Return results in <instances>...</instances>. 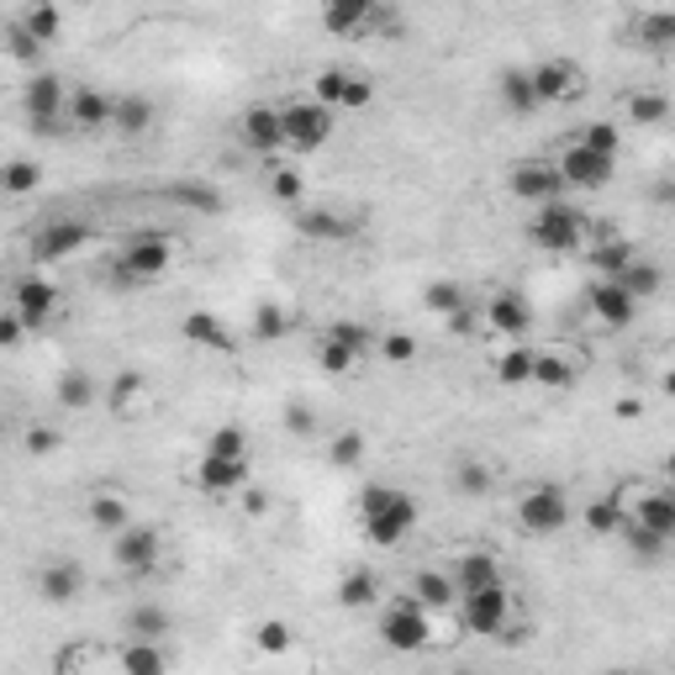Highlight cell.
Here are the masks:
<instances>
[{"label":"cell","instance_id":"50","mask_svg":"<svg viewBox=\"0 0 675 675\" xmlns=\"http://www.w3.org/2000/svg\"><path fill=\"white\" fill-rule=\"evenodd\" d=\"M497 380L501 386H528L533 380V349H507L497 359Z\"/></svg>","mask_w":675,"mask_h":675},{"label":"cell","instance_id":"61","mask_svg":"<svg viewBox=\"0 0 675 675\" xmlns=\"http://www.w3.org/2000/svg\"><path fill=\"white\" fill-rule=\"evenodd\" d=\"M443 327H449V333H464V338H470V333H475V311H470V301L459 306V311H449V317H443Z\"/></svg>","mask_w":675,"mask_h":675},{"label":"cell","instance_id":"10","mask_svg":"<svg viewBox=\"0 0 675 675\" xmlns=\"http://www.w3.org/2000/svg\"><path fill=\"white\" fill-rule=\"evenodd\" d=\"M311 101H323L333 111H365L375 101V85L365 74H354V69H317Z\"/></svg>","mask_w":675,"mask_h":675},{"label":"cell","instance_id":"55","mask_svg":"<svg viewBox=\"0 0 675 675\" xmlns=\"http://www.w3.org/2000/svg\"><path fill=\"white\" fill-rule=\"evenodd\" d=\"M317 365H323L327 375H349L354 365H359V354L344 349L338 338H327V333H323V349H317Z\"/></svg>","mask_w":675,"mask_h":675},{"label":"cell","instance_id":"60","mask_svg":"<svg viewBox=\"0 0 675 675\" xmlns=\"http://www.w3.org/2000/svg\"><path fill=\"white\" fill-rule=\"evenodd\" d=\"M22 333H27V323L17 317V311H0V349H17Z\"/></svg>","mask_w":675,"mask_h":675},{"label":"cell","instance_id":"25","mask_svg":"<svg viewBox=\"0 0 675 675\" xmlns=\"http://www.w3.org/2000/svg\"><path fill=\"white\" fill-rule=\"evenodd\" d=\"M80 591H85V570L69 565V560H59V565H43V575H38V596H43V602H53V607H69Z\"/></svg>","mask_w":675,"mask_h":675},{"label":"cell","instance_id":"29","mask_svg":"<svg viewBox=\"0 0 675 675\" xmlns=\"http://www.w3.org/2000/svg\"><path fill=\"white\" fill-rule=\"evenodd\" d=\"M116 665L127 675H164L170 671V654L158 650V638H127L122 654H116Z\"/></svg>","mask_w":675,"mask_h":675},{"label":"cell","instance_id":"13","mask_svg":"<svg viewBox=\"0 0 675 675\" xmlns=\"http://www.w3.org/2000/svg\"><path fill=\"white\" fill-rule=\"evenodd\" d=\"M507 191L523 201V206H544V201L565 196V180H560V170H554V164H544V158H523V164H512Z\"/></svg>","mask_w":675,"mask_h":675},{"label":"cell","instance_id":"41","mask_svg":"<svg viewBox=\"0 0 675 675\" xmlns=\"http://www.w3.org/2000/svg\"><path fill=\"white\" fill-rule=\"evenodd\" d=\"M623 539H628V549L638 554V560H665V549H671V533H654V528L633 523V518H623V528H617Z\"/></svg>","mask_w":675,"mask_h":675},{"label":"cell","instance_id":"40","mask_svg":"<svg viewBox=\"0 0 675 675\" xmlns=\"http://www.w3.org/2000/svg\"><path fill=\"white\" fill-rule=\"evenodd\" d=\"M633 38L650 48V53H671V43H675V17H671V11H644Z\"/></svg>","mask_w":675,"mask_h":675},{"label":"cell","instance_id":"51","mask_svg":"<svg viewBox=\"0 0 675 675\" xmlns=\"http://www.w3.org/2000/svg\"><path fill=\"white\" fill-rule=\"evenodd\" d=\"M375 349H380V359H391V365H412L417 338L412 333H401V327H391V333H375Z\"/></svg>","mask_w":675,"mask_h":675},{"label":"cell","instance_id":"23","mask_svg":"<svg viewBox=\"0 0 675 675\" xmlns=\"http://www.w3.org/2000/svg\"><path fill=\"white\" fill-rule=\"evenodd\" d=\"M180 338H185V344H196V349H212V354H233V349H238V338H233L227 323L212 317V311H191V317L180 323Z\"/></svg>","mask_w":675,"mask_h":675},{"label":"cell","instance_id":"14","mask_svg":"<svg viewBox=\"0 0 675 675\" xmlns=\"http://www.w3.org/2000/svg\"><path fill=\"white\" fill-rule=\"evenodd\" d=\"M528 85H533L539 106H560V101L581 95V69L570 64V59H544V64L528 69Z\"/></svg>","mask_w":675,"mask_h":675},{"label":"cell","instance_id":"44","mask_svg":"<svg viewBox=\"0 0 675 675\" xmlns=\"http://www.w3.org/2000/svg\"><path fill=\"white\" fill-rule=\"evenodd\" d=\"M633 254H638V248H633L628 238H602V243H591V264H596L602 275H623Z\"/></svg>","mask_w":675,"mask_h":675},{"label":"cell","instance_id":"3","mask_svg":"<svg viewBox=\"0 0 675 675\" xmlns=\"http://www.w3.org/2000/svg\"><path fill=\"white\" fill-rule=\"evenodd\" d=\"M338 127V111L323 101H290L280 106V143L290 153H317Z\"/></svg>","mask_w":675,"mask_h":675},{"label":"cell","instance_id":"47","mask_svg":"<svg viewBox=\"0 0 675 675\" xmlns=\"http://www.w3.org/2000/svg\"><path fill=\"white\" fill-rule=\"evenodd\" d=\"M365 449H370V443H365V433H359V428H344V433L333 438L327 459H333L338 470H359V464H365Z\"/></svg>","mask_w":675,"mask_h":675},{"label":"cell","instance_id":"36","mask_svg":"<svg viewBox=\"0 0 675 675\" xmlns=\"http://www.w3.org/2000/svg\"><path fill=\"white\" fill-rule=\"evenodd\" d=\"M170 628H175V617H170V607H158V602H137L127 612V638H164Z\"/></svg>","mask_w":675,"mask_h":675},{"label":"cell","instance_id":"2","mask_svg":"<svg viewBox=\"0 0 675 675\" xmlns=\"http://www.w3.org/2000/svg\"><path fill=\"white\" fill-rule=\"evenodd\" d=\"M586 238H591L586 217H581L565 196L533 206V222H528V243H533V248H544V254H575Z\"/></svg>","mask_w":675,"mask_h":675},{"label":"cell","instance_id":"48","mask_svg":"<svg viewBox=\"0 0 675 675\" xmlns=\"http://www.w3.org/2000/svg\"><path fill=\"white\" fill-rule=\"evenodd\" d=\"M6 53H11L17 64H27V69H38V64H43V43H38V38H32V32H27L22 22H11V27H6Z\"/></svg>","mask_w":675,"mask_h":675},{"label":"cell","instance_id":"43","mask_svg":"<svg viewBox=\"0 0 675 675\" xmlns=\"http://www.w3.org/2000/svg\"><path fill=\"white\" fill-rule=\"evenodd\" d=\"M90 401H95V380H90L85 370L59 375V407H64V412H85Z\"/></svg>","mask_w":675,"mask_h":675},{"label":"cell","instance_id":"20","mask_svg":"<svg viewBox=\"0 0 675 675\" xmlns=\"http://www.w3.org/2000/svg\"><path fill=\"white\" fill-rule=\"evenodd\" d=\"M375 11H380V0H323V27L333 38H349V32L375 27Z\"/></svg>","mask_w":675,"mask_h":675},{"label":"cell","instance_id":"46","mask_svg":"<svg viewBox=\"0 0 675 675\" xmlns=\"http://www.w3.org/2000/svg\"><path fill=\"white\" fill-rule=\"evenodd\" d=\"M206 454H217V459H248V433H243L238 422H222V428H212V438H206Z\"/></svg>","mask_w":675,"mask_h":675},{"label":"cell","instance_id":"49","mask_svg":"<svg viewBox=\"0 0 675 675\" xmlns=\"http://www.w3.org/2000/svg\"><path fill=\"white\" fill-rule=\"evenodd\" d=\"M422 306H428V311H438V317H449V311H459V306H464V285H459V280L422 285Z\"/></svg>","mask_w":675,"mask_h":675},{"label":"cell","instance_id":"62","mask_svg":"<svg viewBox=\"0 0 675 675\" xmlns=\"http://www.w3.org/2000/svg\"><path fill=\"white\" fill-rule=\"evenodd\" d=\"M285 428H290V433H311V428H317V417L306 412V407H290V412H285Z\"/></svg>","mask_w":675,"mask_h":675},{"label":"cell","instance_id":"21","mask_svg":"<svg viewBox=\"0 0 675 675\" xmlns=\"http://www.w3.org/2000/svg\"><path fill=\"white\" fill-rule=\"evenodd\" d=\"M454 591L464 596V591H485V586H501L507 575H501V565H497V554H485V549H470V554H459L454 560Z\"/></svg>","mask_w":675,"mask_h":675},{"label":"cell","instance_id":"15","mask_svg":"<svg viewBox=\"0 0 675 675\" xmlns=\"http://www.w3.org/2000/svg\"><path fill=\"white\" fill-rule=\"evenodd\" d=\"M290 222H296V233L301 238H311V243H344V238H354L359 233V217H344V212H333V206H290Z\"/></svg>","mask_w":675,"mask_h":675},{"label":"cell","instance_id":"18","mask_svg":"<svg viewBox=\"0 0 675 675\" xmlns=\"http://www.w3.org/2000/svg\"><path fill=\"white\" fill-rule=\"evenodd\" d=\"M111 101H116V95H106L101 85H80V90H74V95L64 101L69 127H80V132H106V127H111Z\"/></svg>","mask_w":675,"mask_h":675},{"label":"cell","instance_id":"38","mask_svg":"<svg viewBox=\"0 0 675 675\" xmlns=\"http://www.w3.org/2000/svg\"><path fill=\"white\" fill-rule=\"evenodd\" d=\"M528 386H549V391H570L575 386V365L565 354H533V380Z\"/></svg>","mask_w":675,"mask_h":675},{"label":"cell","instance_id":"4","mask_svg":"<svg viewBox=\"0 0 675 675\" xmlns=\"http://www.w3.org/2000/svg\"><path fill=\"white\" fill-rule=\"evenodd\" d=\"M90 238H95V227H90V222H80V217H53V222H43V227L32 233V243H27V259L38 264V269H48V264L74 259V254H80Z\"/></svg>","mask_w":675,"mask_h":675},{"label":"cell","instance_id":"27","mask_svg":"<svg viewBox=\"0 0 675 675\" xmlns=\"http://www.w3.org/2000/svg\"><path fill=\"white\" fill-rule=\"evenodd\" d=\"M201 491H212V497H222V491H238L243 480H248V459H217V454H201Z\"/></svg>","mask_w":675,"mask_h":675},{"label":"cell","instance_id":"63","mask_svg":"<svg viewBox=\"0 0 675 675\" xmlns=\"http://www.w3.org/2000/svg\"><path fill=\"white\" fill-rule=\"evenodd\" d=\"M264 501H269L264 491H248V497H243V512H248V518H259V512H264Z\"/></svg>","mask_w":675,"mask_h":675},{"label":"cell","instance_id":"6","mask_svg":"<svg viewBox=\"0 0 675 675\" xmlns=\"http://www.w3.org/2000/svg\"><path fill=\"white\" fill-rule=\"evenodd\" d=\"M170 264H175V243L164 238V233H143V238H132L127 248L116 254V275L149 285V280H158V275H170Z\"/></svg>","mask_w":675,"mask_h":675},{"label":"cell","instance_id":"12","mask_svg":"<svg viewBox=\"0 0 675 675\" xmlns=\"http://www.w3.org/2000/svg\"><path fill=\"white\" fill-rule=\"evenodd\" d=\"M158 549H164V539H158V528L149 523H127L111 533V560L127 570V575H143V570L158 565Z\"/></svg>","mask_w":675,"mask_h":675},{"label":"cell","instance_id":"32","mask_svg":"<svg viewBox=\"0 0 675 675\" xmlns=\"http://www.w3.org/2000/svg\"><path fill=\"white\" fill-rule=\"evenodd\" d=\"M22 27L27 32H32V38H38V43H59V38H64V11H59V0H32V6H27L22 11Z\"/></svg>","mask_w":675,"mask_h":675},{"label":"cell","instance_id":"37","mask_svg":"<svg viewBox=\"0 0 675 675\" xmlns=\"http://www.w3.org/2000/svg\"><path fill=\"white\" fill-rule=\"evenodd\" d=\"M497 95H501V106L512 111V116L539 111V101H533V85H528V69H507V74L497 80Z\"/></svg>","mask_w":675,"mask_h":675},{"label":"cell","instance_id":"34","mask_svg":"<svg viewBox=\"0 0 675 675\" xmlns=\"http://www.w3.org/2000/svg\"><path fill=\"white\" fill-rule=\"evenodd\" d=\"M85 512H90V523L101 528V533H116V528L132 523L127 497H116V491H95V497L85 501Z\"/></svg>","mask_w":675,"mask_h":675},{"label":"cell","instance_id":"5","mask_svg":"<svg viewBox=\"0 0 675 675\" xmlns=\"http://www.w3.org/2000/svg\"><path fill=\"white\" fill-rule=\"evenodd\" d=\"M64 80H59V74H32V80H27V95H22V106H27V127L38 132V137H64Z\"/></svg>","mask_w":675,"mask_h":675},{"label":"cell","instance_id":"24","mask_svg":"<svg viewBox=\"0 0 675 675\" xmlns=\"http://www.w3.org/2000/svg\"><path fill=\"white\" fill-rule=\"evenodd\" d=\"M164 201L185 206V212H201V217H222V206H227V196L206 180H175V185H164Z\"/></svg>","mask_w":675,"mask_h":675},{"label":"cell","instance_id":"17","mask_svg":"<svg viewBox=\"0 0 675 675\" xmlns=\"http://www.w3.org/2000/svg\"><path fill=\"white\" fill-rule=\"evenodd\" d=\"M11 301H17V317L27 323V333H38V327L53 317V306H59V290H53V280H43V275H27V280H17Z\"/></svg>","mask_w":675,"mask_h":675},{"label":"cell","instance_id":"11","mask_svg":"<svg viewBox=\"0 0 675 675\" xmlns=\"http://www.w3.org/2000/svg\"><path fill=\"white\" fill-rule=\"evenodd\" d=\"M554 170L565 180V191H602L612 180V170H617V158L586 149V143H570V149L554 158Z\"/></svg>","mask_w":675,"mask_h":675},{"label":"cell","instance_id":"45","mask_svg":"<svg viewBox=\"0 0 675 675\" xmlns=\"http://www.w3.org/2000/svg\"><path fill=\"white\" fill-rule=\"evenodd\" d=\"M285 333H290V317H285V306L259 301V311H254V344H280Z\"/></svg>","mask_w":675,"mask_h":675},{"label":"cell","instance_id":"19","mask_svg":"<svg viewBox=\"0 0 675 675\" xmlns=\"http://www.w3.org/2000/svg\"><path fill=\"white\" fill-rule=\"evenodd\" d=\"M485 323L497 327L501 338H523L528 327H533V301H528L523 290H497L485 301Z\"/></svg>","mask_w":675,"mask_h":675},{"label":"cell","instance_id":"59","mask_svg":"<svg viewBox=\"0 0 675 675\" xmlns=\"http://www.w3.org/2000/svg\"><path fill=\"white\" fill-rule=\"evenodd\" d=\"M143 391V375L127 370V375H116V386H111V407H127L132 396Z\"/></svg>","mask_w":675,"mask_h":675},{"label":"cell","instance_id":"33","mask_svg":"<svg viewBox=\"0 0 675 675\" xmlns=\"http://www.w3.org/2000/svg\"><path fill=\"white\" fill-rule=\"evenodd\" d=\"M32 191H43V164L38 158L0 164V196H32Z\"/></svg>","mask_w":675,"mask_h":675},{"label":"cell","instance_id":"1","mask_svg":"<svg viewBox=\"0 0 675 675\" xmlns=\"http://www.w3.org/2000/svg\"><path fill=\"white\" fill-rule=\"evenodd\" d=\"M359 523H365V539L375 549H396L401 539H412V528L422 523V507L401 485H365L359 491Z\"/></svg>","mask_w":675,"mask_h":675},{"label":"cell","instance_id":"31","mask_svg":"<svg viewBox=\"0 0 675 675\" xmlns=\"http://www.w3.org/2000/svg\"><path fill=\"white\" fill-rule=\"evenodd\" d=\"M375 602H380V575H375L370 565L349 570V575L338 581V607L359 612V607H375Z\"/></svg>","mask_w":675,"mask_h":675},{"label":"cell","instance_id":"9","mask_svg":"<svg viewBox=\"0 0 675 675\" xmlns=\"http://www.w3.org/2000/svg\"><path fill=\"white\" fill-rule=\"evenodd\" d=\"M518 523H523L528 533H539V539L560 533V528L570 523V497L560 485H533V491L518 497Z\"/></svg>","mask_w":675,"mask_h":675},{"label":"cell","instance_id":"16","mask_svg":"<svg viewBox=\"0 0 675 675\" xmlns=\"http://www.w3.org/2000/svg\"><path fill=\"white\" fill-rule=\"evenodd\" d=\"M586 306H591V317H596L602 327H633V311H638V301H633L612 275H602V280L586 285Z\"/></svg>","mask_w":675,"mask_h":675},{"label":"cell","instance_id":"52","mask_svg":"<svg viewBox=\"0 0 675 675\" xmlns=\"http://www.w3.org/2000/svg\"><path fill=\"white\" fill-rule=\"evenodd\" d=\"M454 491H464V497H485V491H491V470H485L480 459H459Z\"/></svg>","mask_w":675,"mask_h":675},{"label":"cell","instance_id":"35","mask_svg":"<svg viewBox=\"0 0 675 675\" xmlns=\"http://www.w3.org/2000/svg\"><path fill=\"white\" fill-rule=\"evenodd\" d=\"M412 596L422 602L428 612H443V607H454V581L449 575H438V570H417L412 575Z\"/></svg>","mask_w":675,"mask_h":675},{"label":"cell","instance_id":"42","mask_svg":"<svg viewBox=\"0 0 675 675\" xmlns=\"http://www.w3.org/2000/svg\"><path fill=\"white\" fill-rule=\"evenodd\" d=\"M623 518H628V507H623V497H602L586 507V528L596 533V539H612L617 528H623Z\"/></svg>","mask_w":675,"mask_h":675},{"label":"cell","instance_id":"26","mask_svg":"<svg viewBox=\"0 0 675 675\" xmlns=\"http://www.w3.org/2000/svg\"><path fill=\"white\" fill-rule=\"evenodd\" d=\"M153 116H158V111H153V101H149V95H137V90L111 101V127L122 132V137H143V132L153 127Z\"/></svg>","mask_w":675,"mask_h":675},{"label":"cell","instance_id":"58","mask_svg":"<svg viewBox=\"0 0 675 675\" xmlns=\"http://www.w3.org/2000/svg\"><path fill=\"white\" fill-rule=\"evenodd\" d=\"M27 454H53L59 449V428H27Z\"/></svg>","mask_w":675,"mask_h":675},{"label":"cell","instance_id":"53","mask_svg":"<svg viewBox=\"0 0 675 675\" xmlns=\"http://www.w3.org/2000/svg\"><path fill=\"white\" fill-rule=\"evenodd\" d=\"M575 143H586V149L596 153H607V158H617V149H623V132H617V122H591Z\"/></svg>","mask_w":675,"mask_h":675},{"label":"cell","instance_id":"8","mask_svg":"<svg viewBox=\"0 0 675 675\" xmlns=\"http://www.w3.org/2000/svg\"><path fill=\"white\" fill-rule=\"evenodd\" d=\"M428 638H433V623H428V607H422L417 596L396 602V607L380 617V644L396 654H417Z\"/></svg>","mask_w":675,"mask_h":675},{"label":"cell","instance_id":"7","mask_svg":"<svg viewBox=\"0 0 675 675\" xmlns=\"http://www.w3.org/2000/svg\"><path fill=\"white\" fill-rule=\"evenodd\" d=\"M454 602H459V617H464L470 633H480V638H501V633H507V617H512L507 581H501V586H485V591H464Z\"/></svg>","mask_w":675,"mask_h":675},{"label":"cell","instance_id":"39","mask_svg":"<svg viewBox=\"0 0 675 675\" xmlns=\"http://www.w3.org/2000/svg\"><path fill=\"white\" fill-rule=\"evenodd\" d=\"M628 116H633V127H665V122H671V101H665L659 90H633Z\"/></svg>","mask_w":675,"mask_h":675},{"label":"cell","instance_id":"57","mask_svg":"<svg viewBox=\"0 0 675 675\" xmlns=\"http://www.w3.org/2000/svg\"><path fill=\"white\" fill-rule=\"evenodd\" d=\"M269 191H275V201H285V206H301L306 201L301 170H275V175H269Z\"/></svg>","mask_w":675,"mask_h":675},{"label":"cell","instance_id":"30","mask_svg":"<svg viewBox=\"0 0 675 675\" xmlns=\"http://www.w3.org/2000/svg\"><path fill=\"white\" fill-rule=\"evenodd\" d=\"M612 280L623 285L633 301H650V296H659V285H665V269H659L654 259H644V254H633L628 269H623V275H612Z\"/></svg>","mask_w":675,"mask_h":675},{"label":"cell","instance_id":"54","mask_svg":"<svg viewBox=\"0 0 675 675\" xmlns=\"http://www.w3.org/2000/svg\"><path fill=\"white\" fill-rule=\"evenodd\" d=\"M254 644H259L264 654H285L290 644H296V633H290V623L269 617V623H259V628H254Z\"/></svg>","mask_w":675,"mask_h":675},{"label":"cell","instance_id":"22","mask_svg":"<svg viewBox=\"0 0 675 675\" xmlns=\"http://www.w3.org/2000/svg\"><path fill=\"white\" fill-rule=\"evenodd\" d=\"M238 132L254 153H280L285 149L280 143V106H248L243 111V122H238Z\"/></svg>","mask_w":675,"mask_h":675},{"label":"cell","instance_id":"28","mask_svg":"<svg viewBox=\"0 0 675 675\" xmlns=\"http://www.w3.org/2000/svg\"><path fill=\"white\" fill-rule=\"evenodd\" d=\"M628 518L633 523H644V528H654V533H671L675 539V497L665 491V485H659V491H644V497L628 507Z\"/></svg>","mask_w":675,"mask_h":675},{"label":"cell","instance_id":"56","mask_svg":"<svg viewBox=\"0 0 675 675\" xmlns=\"http://www.w3.org/2000/svg\"><path fill=\"white\" fill-rule=\"evenodd\" d=\"M327 338H338V344H344V349H354V354H370L375 349V333L365 323H349V317L327 327Z\"/></svg>","mask_w":675,"mask_h":675}]
</instances>
